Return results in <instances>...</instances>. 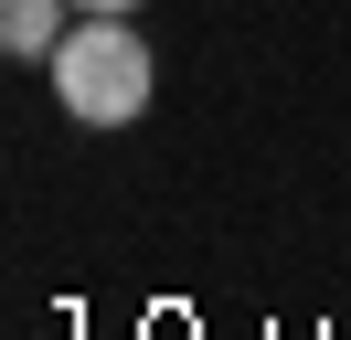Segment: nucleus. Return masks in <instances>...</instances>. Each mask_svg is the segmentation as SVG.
I'll list each match as a JSON object with an SVG mask.
<instances>
[{
  "mask_svg": "<svg viewBox=\"0 0 351 340\" xmlns=\"http://www.w3.org/2000/svg\"><path fill=\"white\" fill-rule=\"evenodd\" d=\"M43 75H53V106H64L75 127H138L149 96H160V53H149V32H138L128 11H86L53 42Z\"/></svg>",
  "mask_w": 351,
  "mask_h": 340,
  "instance_id": "f257e3e1",
  "label": "nucleus"
},
{
  "mask_svg": "<svg viewBox=\"0 0 351 340\" xmlns=\"http://www.w3.org/2000/svg\"><path fill=\"white\" fill-rule=\"evenodd\" d=\"M64 42V0H0V53L11 64H53Z\"/></svg>",
  "mask_w": 351,
  "mask_h": 340,
  "instance_id": "f03ea898",
  "label": "nucleus"
},
{
  "mask_svg": "<svg viewBox=\"0 0 351 340\" xmlns=\"http://www.w3.org/2000/svg\"><path fill=\"white\" fill-rule=\"evenodd\" d=\"M75 11H149V0H75Z\"/></svg>",
  "mask_w": 351,
  "mask_h": 340,
  "instance_id": "7ed1b4c3",
  "label": "nucleus"
}]
</instances>
